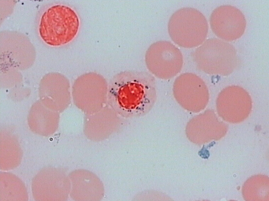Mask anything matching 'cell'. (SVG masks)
<instances>
[{
    "mask_svg": "<svg viewBox=\"0 0 269 201\" xmlns=\"http://www.w3.org/2000/svg\"><path fill=\"white\" fill-rule=\"evenodd\" d=\"M157 99L154 76L145 71L120 72L110 82L109 101L119 116L134 118L147 114Z\"/></svg>",
    "mask_w": 269,
    "mask_h": 201,
    "instance_id": "1",
    "label": "cell"
},
{
    "mask_svg": "<svg viewBox=\"0 0 269 201\" xmlns=\"http://www.w3.org/2000/svg\"><path fill=\"white\" fill-rule=\"evenodd\" d=\"M80 21L75 11L61 4L55 5L43 14L39 26L42 39L51 46L67 44L76 36Z\"/></svg>",
    "mask_w": 269,
    "mask_h": 201,
    "instance_id": "2",
    "label": "cell"
},
{
    "mask_svg": "<svg viewBox=\"0 0 269 201\" xmlns=\"http://www.w3.org/2000/svg\"><path fill=\"white\" fill-rule=\"evenodd\" d=\"M192 58L199 70L212 75H229L238 64L235 47L217 38L204 41L193 52Z\"/></svg>",
    "mask_w": 269,
    "mask_h": 201,
    "instance_id": "3",
    "label": "cell"
},
{
    "mask_svg": "<svg viewBox=\"0 0 269 201\" xmlns=\"http://www.w3.org/2000/svg\"><path fill=\"white\" fill-rule=\"evenodd\" d=\"M168 30L172 41L179 47L193 48L200 46L208 34V24L205 17L198 10L183 7L171 16Z\"/></svg>",
    "mask_w": 269,
    "mask_h": 201,
    "instance_id": "4",
    "label": "cell"
},
{
    "mask_svg": "<svg viewBox=\"0 0 269 201\" xmlns=\"http://www.w3.org/2000/svg\"><path fill=\"white\" fill-rule=\"evenodd\" d=\"M146 67L153 76L167 80L176 76L182 70L183 57L180 50L167 41H158L146 51Z\"/></svg>",
    "mask_w": 269,
    "mask_h": 201,
    "instance_id": "5",
    "label": "cell"
},
{
    "mask_svg": "<svg viewBox=\"0 0 269 201\" xmlns=\"http://www.w3.org/2000/svg\"><path fill=\"white\" fill-rule=\"evenodd\" d=\"M173 93L181 106L193 112L203 110L209 99L205 82L191 73H183L177 77L173 84Z\"/></svg>",
    "mask_w": 269,
    "mask_h": 201,
    "instance_id": "6",
    "label": "cell"
},
{
    "mask_svg": "<svg viewBox=\"0 0 269 201\" xmlns=\"http://www.w3.org/2000/svg\"><path fill=\"white\" fill-rule=\"evenodd\" d=\"M219 115L230 123L240 122L246 119L252 108V100L248 93L237 85L224 88L216 101Z\"/></svg>",
    "mask_w": 269,
    "mask_h": 201,
    "instance_id": "7",
    "label": "cell"
},
{
    "mask_svg": "<svg viewBox=\"0 0 269 201\" xmlns=\"http://www.w3.org/2000/svg\"><path fill=\"white\" fill-rule=\"evenodd\" d=\"M209 22L213 32L226 41H235L241 38L247 25L246 18L242 11L230 5H221L214 9Z\"/></svg>",
    "mask_w": 269,
    "mask_h": 201,
    "instance_id": "8",
    "label": "cell"
},
{
    "mask_svg": "<svg viewBox=\"0 0 269 201\" xmlns=\"http://www.w3.org/2000/svg\"><path fill=\"white\" fill-rule=\"evenodd\" d=\"M226 131L225 125L220 121L214 111L207 110L197 116L187 127L188 136L196 143H204L222 138Z\"/></svg>",
    "mask_w": 269,
    "mask_h": 201,
    "instance_id": "9",
    "label": "cell"
}]
</instances>
